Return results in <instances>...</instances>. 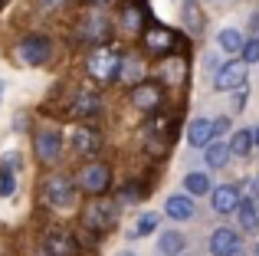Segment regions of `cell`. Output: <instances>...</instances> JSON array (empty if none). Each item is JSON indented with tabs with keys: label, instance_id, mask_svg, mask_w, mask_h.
Wrapping results in <instances>:
<instances>
[{
	"label": "cell",
	"instance_id": "74e56055",
	"mask_svg": "<svg viewBox=\"0 0 259 256\" xmlns=\"http://www.w3.org/2000/svg\"><path fill=\"white\" fill-rule=\"evenodd\" d=\"M121 256H132V253H121Z\"/></svg>",
	"mask_w": 259,
	"mask_h": 256
},
{
	"label": "cell",
	"instance_id": "44dd1931",
	"mask_svg": "<svg viewBox=\"0 0 259 256\" xmlns=\"http://www.w3.org/2000/svg\"><path fill=\"white\" fill-rule=\"evenodd\" d=\"M230 154H249L253 151V132H249V128H240V132H233V138H230Z\"/></svg>",
	"mask_w": 259,
	"mask_h": 256
},
{
	"label": "cell",
	"instance_id": "4fadbf2b",
	"mask_svg": "<svg viewBox=\"0 0 259 256\" xmlns=\"http://www.w3.org/2000/svg\"><path fill=\"white\" fill-rule=\"evenodd\" d=\"M43 253L46 256H76V240L63 230H53L43 240Z\"/></svg>",
	"mask_w": 259,
	"mask_h": 256
},
{
	"label": "cell",
	"instance_id": "7a4b0ae2",
	"mask_svg": "<svg viewBox=\"0 0 259 256\" xmlns=\"http://www.w3.org/2000/svg\"><path fill=\"white\" fill-rule=\"evenodd\" d=\"M82 224L89 227V230H95V233L112 230V227L118 224V204H115L112 197H105V194L92 197L85 204V210H82Z\"/></svg>",
	"mask_w": 259,
	"mask_h": 256
},
{
	"label": "cell",
	"instance_id": "8fae6325",
	"mask_svg": "<svg viewBox=\"0 0 259 256\" xmlns=\"http://www.w3.org/2000/svg\"><path fill=\"white\" fill-rule=\"evenodd\" d=\"M210 253L213 256H240V233L230 230V227H220L210 237Z\"/></svg>",
	"mask_w": 259,
	"mask_h": 256
},
{
	"label": "cell",
	"instance_id": "ffe728a7",
	"mask_svg": "<svg viewBox=\"0 0 259 256\" xmlns=\"http://www.w3.org/2000/svg\"><path fill=\"white\" fill-rule=\"evenodd\" d=\"M184 191L190 194V197H203V194H210L213 191V181L207 178V174H187V178H184Z\"/></svg>",
	"mask_w": 259,
	"mask_h": 256
},
{
	"label": "cell",
	"instance_id": "ba28073f",
	"mask_svg": "<svg viewBox=\"0 0 259 256\" xmlns=\"http://www.w3.org/2000/svg\"><path fill=\"white\" fill-rule=\"evenodd\" d=\"M141 33H145V46L154 53V56H167V53H171L174 46H177V36H174L171 30H167V26L151 23V26H145Z\"/></svg>",
	"mask_w": 259,
	"mask_h": 256
},
{
	"label": "cell",
	"instance_id": "8992f818",
	"mask_svg": "<svg viewBox=\"0 0 259 256\" xmlns=\"http://www.w3.org/2000/svg\"><path fill=\"white\" fill-rule=\"evenodd\" d=\"M161 99H164V89H161V82H135L132 86V105L141 112H158Z\"/></svg>",
	"mask_w": 259,
	"mask_h": 256
},
{
	"label": "cell",
	"instance_id": "f546056e",
	"mask_svg": "<svg viewBox=\"0 0 259 256\" xmlns=\"http://www.w3.org/2000/svg\"><path fill=\"white\" fill-rule=\"evenodd\" d=\"M13 191H17V181H13V174H10V171H0V194H4V197H10Z\"/></svg>",
	"mask_w": 259,
	"mask_h": 256
},
{
	"label": "cell",
	"instance_id": "5bb4252c",
	"mask_svg": "<svg viewBox=\"0 0 259 256\" xmlns=\"http://www.w3.org/2000/svg\"><path fill=\"white\" fill-rule=\"evenodd\" d=\"M99 112H102L99 92H79V96L72 99V115L76 118H95Z\"/></svg>",
	"mask_w": 259,
	"mask_h": 256
},
{
	"label": "cell",
	"instance_id": "1f68e13d",
	"mask_svg": "<svg viewBox=\"0 0 259 256\" xmlns=\"http://www.w3.org/2000/svg\"><path fill=\"white\" fill-rule=\"evenodd\" d=\"M39 4H43V7H46V10H53V7H63V4H66V0H39Z\"/></svg>",
	"mask_w": 259,
	"mask_h": 256
},
{
	"label": "cell",
	"instance_id": "836d02e7",
	"mask_svg": "<svg viewBox=\"0 0 259 256\" xmlns=\"http://www.w3.org/2000/svg\"><path fill=\"white\" fill-rule=\"evenodd\" d=\"M253 145L259 148V128H256V132H253Z\"/></svg>",
	"mask_w": 259,
	"mask_h": 256
},
{
	"label": "cell",
	"instance_id": "d6a6232c",
	"mask_svg": "<svg viewBox=\"0 0 259 256\" xmlns=\"http://www.w3.org/2000/svg\"><path fill=\"white\" fill-rule=\"evenodd\" d=\"M249 207H253V214H256V220H259V191L253 194V200H249Z\"/></svg>",
	"mask_w": 259,
	"mask_h": 256
},
{
	"label": "cell",
	"instance_id": "ac0fdd59",
	"mask_svg": "<svg viewBox=\"0 0 259 256\" xmlns=\"http://www.w3.org/2000/svg\"><path fill=\"white\" fill-rule=\"evenodd\" d=\"M99 145H102V138L92 128H72V148H76V151L92 154V151H99Z\"/></svg>",
	"mask_w": 259,
	"mask_h": 256
},
{
	"label": "cell",
	"instance_id": "4316f807",
	"mask_svg": "<svg viewBox=\"0 0 259 256\" xmlns=\"http://www.w3.org/2000/svg\"><path fill=\"white\" fill-rule=\"evenodd\" d=\"M220 46H223L227 53H240V50H243L240 30H223V33H220Z\"/></svg>",
	"mask_w": 259,
	"mask_h": 256
},
{
	"label": "cell",
	"instance_id": "3957f363",
	"mask_svg": "<svg viewBox=\"0 0 259 256\" xmlns=\"http://www.w3.org/2000/svg\"><path fill=\"white\" fill-rule=\"evenodd\" d=\"M174 132H177V125H174V118L171 115H151V122L145 125V148L151 154H167V148H171V141H174Z\"/></svg>",
	"mask_w": 259,
	"mask_h": 256
},
{
	"label": "cell",
	"instance_id": "9a60e30c",
	"mask_svg": "<svg viewBox=\"0 0 259 256\" xmlns=\"http://www.w3.org/2000/svg\"><path fill=\"white\" fill-rule=\"evenodd\" d=\"M187 141L194 148H207L210 141H213V122H210V118H194V122L187 125Z\"/></svg>",
	"mask_w": 259,
	"mask_h": 256
},
{
	"label": "cell",
	"instance_id": "52a82bcc",
	"mask_svg": "<svg viewBox=\"0 0 259 256\" xmlns=\"http://www.w3.org/2000/svg\"><path fill=\"white\" fill-rule=\"evenodd\" d=\"M108 184H112V171H108V164H85L82 174H79V187L89 191L92 197L105 194Z\"/></svg>",
	"mask_w": 259,
	"mask_h": 256
},
{
	"label": "cell",
	"instance_id": "f1b7e54d",
	"mask_svg": "<svg viewBox=\"0 0 259 256\" xmlns=\"http://www.w3.org/2000/svg\"><path fill=\"white\" fill-rule=\"evenodd\" d=\"M243 59L240 63H259V39H249V43H243Z\"/></svg>",
	"mask_w": 259,
	"mask_h": 256
},
{
	"label": "cell",
	"instance_id": "603a6c76",
	"mask_svg": "<svg viewBox=\"0 0 259 256\" xmlns=\"http://www.w3.org/2000/svg\"><path fill=\"white\" fill-rule=\"evenodd\" d=\"M227 161H230V148L223 141H210L207 145V164L210 167H227Z\"/></svg>",
	"mask_w": 259,
	"mask_h": 256
},
{
	"label": "cell",
	"instance_id": "e575fe53",
	"mask_svg": "<svg viewBox=\"0 0 259 256\" xmlns=\"http://www.w3.org/2000/svg\"><path fill=\"white\" fill-rule=\"evenodd\" d=\"M0 99H4V82H0Z\"/></svg>",
	"mask_w": 259,
	"mask_h": 256
},
{
	"label": "cell",
	"instance_id": "d4e9b609",
	"mask_svg": "<svg viewBox=\"0 0 259 256\" xmlns=\"http://www.w3.org/2000/svg\"><path fill=\"white\" fill-rule=\"evenodd\" d=\"M148 187L141 184V181H132V184L121 187V204H138V200H145Z\"/></svg>",
	"mask_w": 259,
	"mask_h": 256
},
{
	"label": "cell",
	"instance_id": "e0dca14e",
	"mask_svg": "<svg viewBox=\"0 0 259 256\" xmlns=\"http://www.w3.org/2000/svg\"><path fill=\"white\" fill-rule=\"evenodd\" d=\"M164 210H167V217H174V220H190L194 217V200H190L187 194H174V197H167Z\"/></svg>",
	"mask_w": 259,
	"mask_h": 256
},
{
	"label": "cell",
	"instance_id": "4dcf8cb0",
	"mask_svg": "<svg viewBox=\"0 0 259 256\" xmlns=\"http://www.w3.org/2000/svg\"><path fill=\"white\" fill-rule=\"evenodd\" d=\"M230 132V118H217V122H213V138H217V135H227Z\"/></svg>",
	"mask_w": 259,
	"mask_h": 256
},
{
	"label": "cell",
	"instance_id": "30bf717a",
	"mask_svg": "<svg viewBox=\"0 0 259 256\" xmlns=\"http://www.w3.org/2000/svg\"><path fill=\"white\" fill-rule=\"evenodd\" d=\"M243 86H246V63L233 59V63L220 66V72H217V89L233 92V89H243Z\"/></svg>",
	"mask_w": 259,
	"mask_h": 256
},
{
	"label": "cell",
	"instance_id": "2e32d148",
	"mask_svg": "<svg viewBox=\"0 0 259 256\" xmlns=\"http://www.w3.org/2000/svg\"><path fill=\"white\" fill-rule=\"evenodd\" d=\"M210 194H213V207L220 214H233L236 207L243 204V200H240V191H236L233 184H223V187H217V191H210Z\"/></svg>",
	"mask_w": 259,
	"mask_h": 256
},
{
	"label": "cell",
	"instance_id": "83f0119b",
	"mask_svg": "<svg viewBox=\"0 0 259 256\" xmlns=\"http://www.w3.org/2000/svg\"><path fill=\"white\" fill-rule=\"evenodd\" d=\"M240 210V227L243 230H249V233H256V227H259V220H256V214H253V207H249V200L246 204H240L236 207Z\"/></svg>",
	"mask_w": 259,
	"mask_h": 256
},
{
	"label": "cell",
	"instance_id": "7402d4cb",
	"mask_svg": "<svg viewBox=\"0 0 259 256\" xmlns=\"http://www.w3.org/2000/svg\"><path fill=\"white\" fill-rule=\"evenodd\" d=\"M121 20H125V26L132 33H141L145 30V17H141V0H135V7H121Z\"/></svg>",
	"mask_w": 259,
	"mask_h": 256
},
{
	"label": "cell",
	"instance_id": "cb8c5ba5",
	"mask_svg": "<svg viewBox=\"0 0 259 256\" xmlns=\"http://www.w3.org/2000/svg\"><path fill=\"white\" fill-rule=\"evenodd\" d=\"M158 246H161V253H167V256H177V253L184 250V246H187V240H184L177 230H167L164 237H161V243H158Z\"/></svg>",
	"mask_w": 259,
	"mask_h": 256
},
{
	"label": "cell",
	"instance_id": "9c48e42d",
	"mask_svg": "<svg viewBox=\"0 0 259 256\" xmlns=\"http://www.w3.org/2000/svg\"><path fill=\"white\" fill-rule=\"evenodd\" d=\"M20 59L30 66H39L50 59V39L43 36V33H30V36L20 43Z\"/></svg>",
	"mask_w": 259,
	"mask_h": 256
},
{
	"label": "cell",
	"instance_id": "484cf974",
	"mask_svg": "<svg viewBox=\"0 0 259 256\" xmlns=\"http://www.w3.org/2000/svg\"><path fill=\"white\" fill-rule=\"evenodd\" d=\"M158 214H141V220H138V227H135V230H132V237H148V233H151V230H158Z\"/></svg>",
	"mask_w": 259,
	"mask_h": 256
},
{
	"label": "cell",
	"instance_id": "277c9868",
	"mask_svg": "<svg viewBox=\"0 0 259 256\" xmlns=\"http://www.w3.org/2000/svg\"><path fill=\"white\" fill-rule=\"evenodd\" d=\"M76 36L82 39V43H105V39L112 36V26H108V20L102 17V13H85L76 26Z\"/></svg>",
	"mask_w": 259,
	"mask_h": 256
},
{
	"label": "cell",
	"instance_id": "6da1fadb",
	"mask_svg": "<svg viewBox=\"0 0 259 256\" xmlns=\"http://www.w3.org/2000/svg\"><path fill=\"white\" fill-rule=\"evenodd\" d=\"M85 69L99 86L115 82V79H118V69H121V50H115V46H99V50L85 59Z\"/></svg>",
	"mask_w": 259,
	"mask_h": 256
},
{
	"label": "cell",
	"instance_id": "5b68a950",
	"mask_svg": "<svg viewBox=\"0 0 259 256\" xmlns=\"http://www.w3.org/2000/svg\"><path fill=\"white\" fill-rule=\"evenodd\" d=\"M43 191H46V200H50L53 207H69L72 200H76V187H72V181L63 178V174H50V178L43 181Z\"/></svg>",
	"mask_w": 259,
	"mask_h": 256
},
{
	"label": "cell",
	"instance_id": "8d00e7d4",
	"mask_svg": "<svg viewBox=\"0 0 259 256\" xmlns=\"http://www.w3.org/2000/svg\"><path fill=\"white\" fill-rule=\"evenodd\" d=\"M4 4H7V0H0V7H4Z\"/></svg>",
	"mask_w": 259,
	"mask_h": 256
},
{
	"label": "cell",
	"instance_id": "7c38bea8",
	"mask_svg": "<svg viewBox=\"0 0 259 256\" xmlns=\"http://www.w3.org/2000/svg\"><path fill=\"white\" fill-rule=\"evenodd\" d=\"M33 148H36V158L39 161H56L63 154V138L56 132H39L33 138Z\"/></svg>",
	"mask_w": 259,
	"mask_h": 256
},
{
	"label": "cell",
	"instance_id": "d590c367",
	"mask_svg": "<svg viewBox=\"0 0 259 256\" xmlns=\"http://www.w3.org/2000/svg\"><path fill=\"white\" fill-rule=\"evenodd\" d=\"M253 256H259V243H256V250H253Z\"/></svg>",
	"mask_w": 259,
	"mask_h": 256
},
{
	"label": "cell",
	"instance_id": "d6986e66",
	"mask_svg": "<svg viewBox=\"0 0 259 256\" xmlns=\"http://www.w3.org/2000/svg\"><path fill=\"white\" fill-rule=\"evenodd\" d=\"M184 26H187V33H203V7L197 4V0H184Z\"/></svg>",
	"mask_w": 259,
	"mask_h": 256
}]
</instances>
